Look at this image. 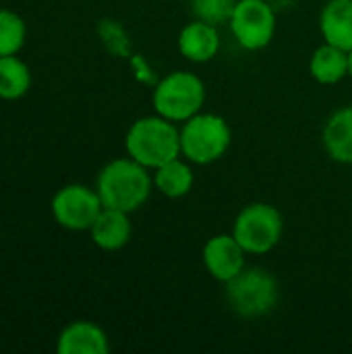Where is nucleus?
Instances as JSON below:
<instances>
[{
	"label": "nucleus",
	"instance_id": "nucleus-1",
	"mask_svg": "<svg viewBox=\"0 0 352 354\" xmlns=\"http://www.w3.org/2000/svg\"><path fill=\"white\" fill-rule=\"evenodd\" d=\"M104 207L135 212L151 193V176L147 168L133 158H120L110 162L98 176L95 187Z\"/></svg>",
	"mask_w": 352,
	"mask_h": 354
},
{
	"label": "nucleus",
	"instance_id": "nucleus-2",
	"mask_svg": "<svg viewBox=\"0 0 352 354\" xmlns=\"http://www.w3.org/2000/svg\"><path fill=\"white\" fill-rule=\"evenodd\" d=\"M124 145L135 162L156 170L180 156V133L164 116H145L129 129Z\"/></svg>",
	"mask_w": 352,
	"mask_h": 354
},
{
	"label": "nucleus",
	"instance_id": "nucleus-3",
	"mask_svg": "<svg viewBox=\"0 0 352 354\" xmlns=\"http://www.w3.org/2000/svg\"><path fill=\"white\" fill-rule=\"evenodd\" d=\"M230 139V127L222 116L195 114L180 131V153L195 164H212L226 153Z\"/></svg>",
	"mask_w": 352,
	"mask_h": 354
},
{
	"label": "nucleus",
	"instance_id": "nucleus-4",
	"mask_svg": "<svg viewBox=\"0 0 352 354\" xmlns=\"http://www.w3.org/2000/svg\"><path fill=\"white\" fill-rule=\"evenodd\" d=\"M205 102L203 81L185 71H174L164 77L154 91V108L160 116L168 120H189L199 114Z\"/></svg>",
	"mask_w": 352,
	"mask_h": 354
},
{
	"label": "nucleus",
	"instance_id": "nucleus-5",
	"mask_svg": "<svg viewBox=\"0 0 352 354\" xmlns=\"http://www.w3.org/2000/svg\"><path fill=\"white\" fill-rule=\"evenodd\" d=\"M226 301L241 317H261L276 307L278 284L268 272L249 268L226 282Z\"/></svg>",
	"mask_w": 352,
	"mask_h": 354
},
{
	"label": "nucleus",
	"instance_id": "nucleus-6",
	"mask_svg": "<svg viewBox=\"0 0 352 354\" xmlns=\"http://www.w3.org/2000/svg\"><path fill=\"white\" fill-rule=\"evenodd\" d=\"M282 228L284 222L276 207L268 203H251L237 216L232 234L247 253L263 255L278 245Z\"/></svg>",
	"mask_w": 352,
	"mask_h": 354
},
{
	"label": "nucleus",
	"instance_id": "nucleus-7",
	"mask_svg": "<svg viewBox=\"0 0 352 354\" xmlns=\"http://www.w3.org/2000/svg\"><path fill=\"white\" fill-rule=\"evenodd\" d=\"M228 25L243 48L261 50L274 37L276 15L266 0H239Z\"/></svg>",
	"mask_w": 352,
	"mask_h": 354
},
{
	"label": "nucleus",
	"instance_id": "nucleus-8",
	"mask_svg": "<svg viewBox=\"0 0 352 354\" xmlns=\"http://www.w3.org/2000/svg\"><path fill=\"white\" fill-rule=\"evenodd\" d=\"M102 209L104 203L98 191L83 185L62 187L52 199L54 220L68 230H89Z\"/></svg>",
	"mask_w": 352,
	"mask_h": 354
},
{
	"label": "nucleus",
	"instance_id": "nucleus-9",
	"mask_svg": "<svg viewBox=\"0 0 352 354\" xmlns=\"http://www.w3.org/2000/svg\"><path fill=\"white\" fill-rule=\"evenodd\" d=\"M245 249L234 239V234L212 236L203 247V263L212 278L220 282L232 280L245 270Z\"/></svg>",
	"mask_w": 352,
	"mask_h": 354
},
{
	"label": "nucleus",
	"instance_id": "nucleus-10",
	"mask_svg": "<svg viewBox=\"0 0 352 354\" xmlns=\"http://www.w3.org/2000/svg\"><path fill=\"white\" fill-rule=\"evenodd\" d=\"M56 351L58 354H106L110 344L100 326L91 322H75L60 332Z\"/></svg>",
	"mask_w": 352,
	"mask_h": 354
},
{
	"label": "nucleus",
	"instance_id": "nucleus-11",
	"mask_svg": "<svg viewBox=\"0 0 352 354\" xmlns=\"http://www.w3.org/2000/svg\"><path fill=\"white\" fill-rule=\"evenodd\" d=\"M178 50L185 58L193 62H207L220 50V35L216 25L205 21H195L187 25L178 35Z\"/></svg>",
	"mask_w": 352,
	"mask_h": 354
},
{
	"label": "nucleus",
	"instance_id": "nucleus-12",
	"mask_svg": "<svg viewBox=\"0 0 352 354\" xmlns=\"http://www.w3.org/2000/svg\"><path fill=\"white\" fill-rule=\"evenodd\" d=\"M89 230H91L93 243L100 249L116 251V249H122L131 239V220L127 212L104 207Z\"/></svg>",
	"mask_w": 352,
	"mask_h": 354
},
{
	"label": "nucleus",
	"instance_id": "nucleus-13",
	"mask_svg": "<svg viewBox=\"0 0 352 354\" xmlns=\"http://www.w3.org/2000/svg\"><path fill=\"white\" fill-rule=\"evenodd\" d=\"M322 33L326 44L352 50V0H330L322 12Z\"/></svg>",
	"mask_w": 352,
	"mask_h": 354
},
{
	"label": "nucleus",
	"instance_id": "nucleus-14",
	"mask_svg": "<svg viewBox=\"0 0 352 354\" xmlns=\"http://www.w3.org/2000/svg\"><path fill=\"white\" fill-rule=\"evenodd\" d=\"M324 145L336 162L352 164V106L340 108L328 120Z\"/></svg>",
	"mask_w": 352,
	"mask_h": 354
},
{
	"label": "nucleus",
	"instance_id": "nucleus-15",
	"mask_svg": "<svg viewBox=\"0 0 352 354\" xmlns=\"http://www.w3.org/2000/svg\"><path fill=\"white\" fill-rule=\"evenodd\" d=\"M309 71L313 79H317L324 85L338 83L349 75V52L340 50L332 44H326L317 48L311 56Z\"/></svg>",
	"mask_w": 352,
	"mask_h": 354
},
{
	"label": "nucleus",
	"instance_id": "nucleus-16",
	"mask_svg": "<svg viewBox=\"0 0 352 354\" xmlns=\"http://www.w3.org/2000/svg\"><path fill=\"white\" fill-rule=\"evenodd\" d=\"M154 185L158 187V191L166 197H183L191 191L193 187V172L191 168L180 162L178 158L170 160L168 164L156 168V176H154Z\"/></svg>",
	"mask_w": 352,
	"mask_h": 354
},
{
	"label": "nucleus",
	"instance_id": "nucleus-17",
	"mask_svg": "<svg viewBox=\"0 0 352 354\" xmlns=\"http://www.w3.org/2000/svg\"><path fill=\"white\" fill-rule=\"evenodd\" d=\"M31 85L29 66L12 56H0V97L2 100H19L27 93Z\"/></svg>",
	"mask_w": 352,
	"mask_h": 354
},
{
	"label": "nucleus",
	"instance_id": "nucleus-18",
	"mask_svg": "<svg viewBox=\"0 0 352 354\" xmlns=\"http://www.w3.org/2000/svg\"><path fill=\"white\" fill-rule=\"evenodd\" d=\"M25 44L23 19L6 8H0V56L17 54Z\"/></svg>",
	"mask_w": 352,
	"mask_h": 354
},
{
	"label": "nucleus",
	"instance_id": "nucleus-19",
	"mask_svg": "<svg viewBox=\"0 0 352 354\" xmlns=\"http://www.w3.org/2000/svg\"><path fill=\"white\" fill-rule=\"evenodd\" d=\"M234 6H237V0H193L195 17L210 25L228 23Z\"/></svg>",
	"mask_w": 352,
	"mask_h": 354
},
{
	"label": "nucleus",
	"instance_id": "nucleus-20",
	"mask_svg": "<svg viewBox=\"0 0 352 354\" xmlns=\"http://www.w3.org/2000/svg\"><path fill=\"white\" fill-rule=\"evenodd\" d=\"M349 75L352 77V50L349 52Z\"/></svg>",
	"mask_w": 352,
	"mask_h": 354
}]
</instances>
